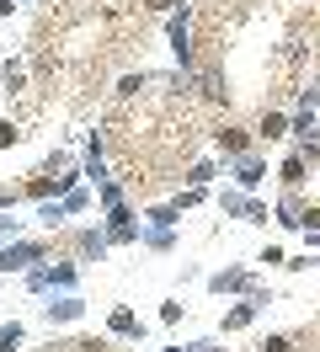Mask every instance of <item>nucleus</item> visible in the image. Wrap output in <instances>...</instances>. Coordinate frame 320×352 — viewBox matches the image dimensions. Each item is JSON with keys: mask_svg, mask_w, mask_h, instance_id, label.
<instances>
[{"mask_svg": "<svg viewBox=\"0 0 320 352\" xmlns=\"http://www.w3.org/2000/svg\"><path fill=\"white\" fill-rule=\"evenodd\" d=\"M299 112H320V80H310L299 91Z\"/></svg>", "mask_w": 320, "mask_h": 352, "instance_id": "26", "label": "nucleus"}, {"mask_svg": "<svg viewBox=\"0 0 320 352\" xmlns=\"http://www.w3.org/2000/svg\"><path fill=\"white\" fill-rule=\"evenodd\" d=\"M17 235H21V224L11 219V214H0V245H11Z\"/></svg>", "mask_w": 320, "mask_h": 352, "instance_id": "32", "label": "nucleus"}, {"mask_svg": "<svg viewBox=\"0 0 320 352\" xmlns=\"http://www.w3.org/2000/svg\"><path fill=\"white\" fill-rule=\"evenodd\" d=\"M224 171V160L219 155H209V160H192L187 166V187H213V176Z\"/></svg>", "mask_w": 320, "mask_h": 352, "instance_id": "17", "label": "nucleus"}, {"mask_svg": "<svg viewBox=\"0 0 320 352\" xmlns=\"http://www.w3.org/2000/svg\"><path fill=\"white\" fill-rule=\"evenodd\" d=\"M256 150V129H240V123H219L213 129V155L230 166V160H240V155Z\"/></svg>", "mask_w": 320, "mask_h": 352, "instance_id": "6", "label": "nucleus"}, {"mask_svg": "<svg viewBox=\"0 0 320 352\" xmlns=\"http://www.w3.org/2000/svg\"><path fill=\"white\" fill-rule=\"evenodd\" d=\"M304 245H310V251H320V230H304Z\"/></svg>", "mask_w": 320, "mask_h": 352, "instance_id": "34", "label": "nucleus"}, {"mask_svg": "<svg viewBox=\"0 0 320 352\" xmlns=\"http://www.w3.org/2000/svg\"><path fill=\"white\" fill-rule=\"evenodd\" d=\"M139 245H145V251H160V256H171V251H176V230H155V224H145Z\"/></svg>", "mask_w": 320, "mask_h": 352, "instance_id": "19", "label": "nucleus"}, {"mask_svg": "<svg viewBox=\"0 0 320 352\" xmlns=\"http://www.w3.org/2000/svg\"><path fill=\"white\" fill-rule=\"evenodd\" d=\"M256 352H294V336L273 331V336H262V347H256Z\"/></svg>", "mask_w": 320, "mask_h": 352, "instance_id": "25", "label": "nucleus"}, {"mask_svg": "<svg viewBox=\"0 0 320 352\" xmlns=\"http://www.w3.org/2000/svg\"><path fill=\"white\" fill-rule=\"evenodd\" d=\"M256 262H267V267H283V262H288V251H283V245H262V251H256Z\"/></svg>", "mask_w": 320, "mask_h": 352, "instance_id": "29", "label": "nucleus"}, {"mask_svg": "<svg viewBox=\"0 0 320 352\" xmlns=\"http://www.w3.org/2000/svg\"><path fill=\"white\" fill-rule=\"evenodd\" d=\"M27 294H81V267L75 262H38L32 272H21Z\"/></svg>", "mask_w": 320, "mask_h": 352, "instance_id": "1", "label": "nucleus"}, {"mask_svg": "<svg viewBox=\"0 0 320 352\" xmlns=\"http://www.w3.org/2000/svg\"><path fill=\"white\" fill-rule=\"evenodd\" d=\"M118 203H128V182H123V176L96 182V208H118Z\"/></svg>", "mask_w": 320, "mask_h": 352, "instance_id": "16", "label": "nucleus"}, {"mask_svg": "<svg viewBox=\"0 0 320 352\" xmlns=\"http://www.w3.org/2000/svg\"><path fill=\"white\" fill-rule=\"evenodd\" d=\"M203 283H209V294H219V299H230V294H246V288L256 283V272H251L246 262H235V267H219V272H209Z\"/></svg>", "mask_w": 320, "mask_h": 352, "instance_id": "7", "label": "nucleus"}, {"mask_svg": "<svg viewBox=\"0 0 320 352\" xmlns=\"http://www.w3.org/2000/svg\"><path fill=\"white\" fill-rule=\"evenodd\" d=\"M54 256V241L48 235H17L11 245H0V278H11V272H32L38 262Z\"/></svg>", "mask_w": 320, "mask_h": 352, "instance_id": "2", "label": "nucleus"}, {"mask_svg": "<svg viewBox=\"0 0 320 352\" xmlns=\"http://www.w3.org/2000/svg\"><path fill=\"white\" fill-rule=\"evenodd\" d=\"M256 315H262V309H256L251 299H240V305H230V309H224V320H219V331H224V336H235V331H246V326H251Z\"/></svg>", "mask_w": 320, "mask_h": 352, "instance_id": "15", "label": "nucleus"}, {"mask_svg": "<svg viewBox=\"0 0 320 352\" xmlns=\"http://www.w3.org/2000/svg\"><path fill=\"white\" fill-rule=\"evenodd\" d=\"M17 144H21V129L11 118H0V150H17Z\"/></svg>", "mask_w": 320, "mask_h": 352, "instance_id": "27", "label": "nucleus"}, {"mask_svg": "<svg viewBox=\"0 0 320 352\" xmlns=\"http://www.w3.org/2000/svg\"><path fill=\"white\" fill-rule=\"evenodd\" d=\"M91 203H96V187H91V182H81L75 192H64V198H48V203H38V224L59 235L64 224H70V214H85Z\"/></svg>", "mask_w": 320, "mask_h": 352, "instance_id": "3", "label": "nucleus"}, {"mask_svg": "<svg viewBox=\"0 0 320 352\" xmlns=\"http://www.w3.org/2000/svg\"><path fill=\"white\" fill-rule=\"evenodd\" d=\"M21 342H27V326H21V320H6V326H0V352H21Z\"/></svg>", "mask_w": 320, "mask_h": 352, "instance_id": "23", "label": "nucleus"}, {"mask_svg": "<svg viewBox=\"0 0 320 352\" xmlns=\"http://www.w3.org/2000/svg\"><path fill=\"white\" fill-rule=\"evenodd\" d=\"M145 224H155V230H176V224H182V208H176V203H155V208H145Z\"/></svg>", "mask_w": 320, "mask_h": 352, "instance_id": "20", "label": "nucleus"}, {"mask_svg": "<svg viewBox=\"0 0 320 352\" xmlns=\"http://www.w3.org/2000/svg\"><path fill=\"white\" fill-rule=\"evenodd\" d=\"M59 241L70 245V256H75V262H102L107 251H112V241H107L102 224H75V230H59Z\"/></svg>", "mask_w": 320, "mask_h": 352, "instance_id": "4", "label": "nucleus"}, {"mask_svg": "<svg viewBox=\"0 0 320 352\" xmlns=\"http://www.w3.org/2000/svg\"><path fill=\"white\" fill-rule=\"evenodd\" d=\"M192 96H203L213 107H230V75H219V69H192Z\"/></svg>", "mask_w": 320, "mask_h": 352, "instance_id": "9", "label": "nucleus"}, {"mask_svg": "<svg viewBox=\"0 0 320 352\" xmlns=\"http://www.w3.org/2000/svg\"><path fill=\"white\" fill-rule=\"evenodd\" d=\"M11 11H17V0H0V16H11Z\"/></svg>", "mask_w": 320, "mask_h": 352, "instance_id": "35", "label": "nucleus"}, {"mask_svg": "<svg viewBox=\"0 0 320 352\" xmlns=\"http://www.w3.org/2000/svg\"><path fill=\"white\" fill-rule=\"evenodd\" d=\"M0 86L17 96V91L27 86V65H21V59H6V69H0Z\"/></svg>", "mask_w": 320, "mask_h": 352, "instance_id": "22", "label": "nucleus"}, {"mask_svg": "<svg viewBox=\"0 0 320 352\" xmlns=\"http://www.w3.org/2000/svg\"><path fill=\"white\" fill-rule=\"evenodd\" d=\"M240 299H251L256 309H267V305H273V288H262V283H251V288H246V294H240Z\"/></svg>", "mask_w": 320, "mask_h": 352, "instance_id": "30", "label": "nucleus"}, {"mask_svg": "<svg viewBox=\"0 0 320 352\" xmlns=\"http://www.w3.org/2000/svg\"><path fill=\"white\" fill-rule=\"evenodd\" d=\"M176 6H182V0H145V11H155V16H171Z\"/></svg>", "mask_w": 320, "mask_h": 352, "instance_id": "33", "label": "nucleus"}, {"mask_svg": "<svg viewBox=\"0 0 320 352\" xmlns=\"http://www.w3.org/2000/svg\"><path fill=\"white\" fill-rule=\"evenodd\" d=\"M145 86H155V75H145V69H139V75H123V80L112 86V96H118V102H134Z\"/></svg>", "mask_w": 320, "mask_h": 352, "instance_id": "21", "label": "nucleus"}, {"mask_svg": "<svg viewBox=\"0 0 320 352\" xmlns=\"http://www.w3.org/2000/svg\"><path fill=\"white\" fill-rule=\"evenodd\" d=\"M304 171H310V160L288 144V155H283V166H277V176H283V192H299L304 187Z\"/></svg>", "mask_w": 320, "mask_h": 352, "instance_id": "14", "label": "nucleus"}, {"mask_svg": "<svg viewBox=\"0 0 320 352\" xmlns=\"http://www.w3.org/2000/svg\"><path fill=\"white\" fill-rule=\"evenodd\" d=\"M81 315H85L81 294H54V299L43 305V326H70V320H81Z\"/></svg>", "mask_w": 320, "mask_h": 352, "instance_id": "10", "label": "nucleus"}, {"mask_svg": "<svg viewBox=\"0 0 320 352\" xmlns=\"http://www.w3.org/2000/svg\"><path fill=\"white\" fill-rule=\"evenodd\" d=\"M246 208H251V192H240V187H224V192H219V214H224V219H246Z\"/></svg>", "mask_w": 320, "mask_h": 352, "instance_id": "18", "label": "nucleus"}, {"mask_svg": "<svg viewBox=\"0 0 320 352\" xmlns=\"http://www.w3.org/2000/svg\"><path fill=\"white\" fill-rule=\"evenodd\" d=\"M288 123H294V112H262L256 118V139H267V144H277V139H288Z\"/></svg>", "mask_w": 320, "mask_h": 352, "instance_id": "13", "label": "nucleus"}, {"mask_svg": "<svg viewBox=\"0 0 320 352\" xmlns=\"http://www.w3.org/2000/svg\"><path fill=\"white\" fill-rule=\"evenodd\" d=\"M0 102H6V86H0Z\"/></svg>", "mask_w": 320, "mask_h": 352, "instance_id": "36", "label": "nucleus"}, {"mask_svg": "<svg viewBox=\"0 0 320 352\" xmlns=\"http://www.w3.org/2000/svg\"><path fill=\"white\" fill-rule=\"evenodd\" d=\"M102 230H107V241H112V245H139V235H145V219L134 214V203H118V208H107Z\"/></svg>", "mask_w": 320, "mask_h": 352, "instance_id": "5", "label": "nucleus"}, {"mask_svg": "<svg viewBox=\"0 0 320 352\" xmlns=\"http://www.w3.org/2000/svg\"><path fill=\"white\" fill-rule=\"evenodd\" d=\"M107 336H118V342H145V320H139L128 305H118L107 315Z\"/></svg>", "mask_w": 320, "mask_h": 352, "instance_id": "12", "label": "nucleus"}, {"mask_svg": "<svg viewBox=\"0 0 320 352\" xmlns=\"http://www.w3.org/2000/svg\"><path fill=\"white\" fill-rule=\"evenodd\" d=\"M0 283H6V278H0Z\"/></svg>", "mask_w": 320, "mask_h": 352, "instance_id": "37", "label": "nucleus"}, {"mask_svg": "<svg viewBox=\"0 0 320 352\" xmlns=\"http://www.w3.org/2000/svg\"><path fill=\"white\" fill-rule=\"evenodd\" d=\"M176 208H182V214H192V208H203V203H209V187H182V192H176Z\"/></svg>", "mask_w": 320, "mask_h": 352, "instance_id": "24", "label": "nucleus"}, {"mask_svg": "<svg viewBox=\"0 0 320 352\" xmlns=\"http://www.w3.org/2000/svg\"><path fill=\"white\" fill-rule=\"evenodd\" d=\"M182 315H187V305H182V299H166V305H160V326H176Z\"/></svg>", "mask_w": 320, "mask_h": 352, "instance_id": "28", "label": "nucleus"}, {"mask_svg": "<svg viewBox=\"0 0 320 352\" xmlns=\"http://www.w3.org/2000/svg\"><path fill=\"white\" fill-rule=\"evenodd\" d=\"M17 203H21V187H6V182H0V214H11Z\"/></svg>", "mask_w": 320, "mask_h": 352, "instance_id": "31", "label": "nucleus"}, {"mask_svg": "<svg viewBox=\"0 0 320 352\" xmlns=\"http://www.w3.org/2000/svg\"><path fill=\"white\" fill-rule=\"evenodd\" d=\"M224 171L235 176V187H240V192H256V187L267 182V155H262V150H251V155H240V160H230Z\"/></svg>", "mask_w": 320, "mask_h": 352, "instance_id": "8", "label": "nucleus"}, {"mask_svg": "<svg viewBox=\"0 0 320 352\" xmlns=\"http://www.w3.org/2000/svg\"><path fill=\"white\" fill-rule=\"evenodd\" d=\"M81 171H85V182H91V187H96V182H107V139L102 133H91V139H85V155H81Z\"/></svg>", "mask_w": 320, "mask_h": 352, "instance_id": "11", "label": "nucleus"}]
</instances>
